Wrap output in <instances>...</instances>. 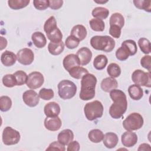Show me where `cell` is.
I'll use <instances>...</instances> for the list:
<instances>
[{
    "instance_id": "1",
    "label": "cell",
    "mask_w": 151,
    "mask_h": 151,
    "mask_svg": "<svg viewBox=\"0 0 151 151\" xmlns=\"http://www.w3.org/2000/svg\"><path fill=\"white\" fill-rule=\"evenodd\" d=\"M110 96L113 101L109 109L110 116L114 119L121 118L127 108V101L125 93L118 89L110 91Z\"/></svg>"
},
{
    "instance_id": "2",
    "label": "cell",
    "mask_w": 151,
    "mask_h": 151,
    "mask_svg": "<svg viewBox=\"0 0 151 151\" xmlns=\"http://www.w3.org/2000/svg\"><path fill=\"white\" fill-rule=\"evenodd\" d=\"M97 78L92 74L88 73L84 76L81 80V90L79 94L80 99L84 101L93 99L95 96V89Z\"/></svg>"
},
{
    "instance_id": "3",
    "label": "cell",
    "mask_w": 151,
    "mask_h": 151,
    "mask_svg": "<svg viewBox=\"0 0 151 151\" xmlns=\"http://www.w3.org/2000/svg\"><path fill=\"white\" fill-rule=\"evenodd\" d=\"M91 47L96 50L106 52H111L115 47L114 40L108 35H95L90 40Z\"/></svg>"
},
{
    "instance_id": "4",
    "label": "cell",
    "mask_w": 151,
    "mask_h": 151,
    "mask_svg": "<svg viewBox=\"0 0 151 151\" xmlns=\"http://www.w3.org/2000/svg\"><path fill=\"white\" fill-rule=\"evenodd\" d=\"M44 30L47 38L52 42L62 41L63 34L57 25V21L54 16L49 17L44 23Z\"/></svg>"
},
{
    "instance_id": "5",
    "label": "cell",
    "mask_w": 151,
    "mask_h": 151,
    "mask_svg": "<svg viewBox=\"0 0 151 151\" xmlns=\"http://www.w3.org/2000/svg\"><path fill=\"white\" fill-rule=\"evenodd\" d=\"M103 110L102 103L99 100H94L86 104L84 113L88 120L93 121L102 117Z\"/></svg>"
},
{
    "instance_id": "6",
    "label": "cell",
    "mask_w": 151,
    "mask_h": 151,
    "mask_svg": "<svg viewBox=\"0 0 151 151\" xmlns=\"http://www.w3.org/2000/svg\"><path fill=\"white\" fill-rule=\"evenodd\" d=\"M59 97L63 100L73 98L77 93V86L69 80H61L57 86Z\"/></svg>"
},
{
    "instance_id": "7",
    "label": "cell",
    "mask_w": 151,
    "mask_h": 151,
    "mask_svg": "<svg viewBox=\"0 0 151 151\" xmlns=\"http://www.w3.org/2000/svg\"><path fill=\"white\" fill-rule=\"evenodd\" d=\"M143 123V118L141 114L138 113H132L124 120L123 126L127 131L137 130L142 128Z\"/></svg>"
},
{
    "instance_id": "8",
    "label": "cell",
    "mask_w": 151,
    "mask_h": 151,
    "mask_svg": "<svg viewBox=\"0 0 151 151\" xmlns=\"http://www.w3.org/2000/svg\"><path fill=\"white\" fill-rule=\"evenodd\" d=\"M21 135L18 131L11 127H5L2 132V142L5 145H14L17 144L20 140Z\"/></svg>"
},
{
    "instance_id": "9",
    "label": "cell",
    "mask_w": 151,
    "mask_h": 151,
    "mask_svg": "<svg viewBox=\"0 0 151 151\" xmlns=\"http://www.w3.org/2000/svg\"><path fill=\"white\" fill-rule=\"evenodd\" d=\"M132 80L135 84L139 86L150 87L151 78L150 72L146 73L142 70H136L132 74Z\"/></svg>"
},
{
    "instance_id": "10",
    "label": "cell",
    "mask_w": 151,
    "mask_h": 151,
    "mask_svg": "<svg viewBox=\"0 0 151 151\" xmlns=\"http://www.w3.org/2000/svg\"><path fill=\"white\" fill-rule=\"evenodd\" d=\"M44 82L43 75L38 71H33L28 74L26 84L32 90L40 88Z\"/></svg>"
},
{
    "instance_id": "11",
    "label": "cell",
    "mask_w": 151,
    "mask_h": 151,
    "mask_svg": "<svg viewBox=\"0 0 151 151\" xmlns=\"http://www.w3.org/2000/svg\"><path fill=\"white\" fill-rule=\"evenodd\" d=\"M18 61L24 65H30L34 60V54L33 51L28 48L19 50L17 54Z\"/></svg>"
},
{
    "instance_id": "12",
    "label": "cell",
    "mask_w": 151,
    "mask_h": 151,
    "mask_svg": "<svg viewBox=\"0 0 151 151\" xmlns=\"http://www.w3.org/2000/svg\"><path fill=\"white\" fill-rule=\"evenodd\" d=\"M22 100L27 106L34 107L39 103L40 96L34 90H28L23 93Z\"/></svg>"
},
{
    "instance_id": "13",
    "label": "cell",
    "mask_w": 151,
    "mask_h": 151,
    "mask_svg": "<svg viewBox=\"0 0 151 151\" xmlns=\"http://www.w3.org/2000/svg\"><path fill=\"white\" fill-rule=\"evenodd\" d=\"M137 134L132 131H126L121 136V141L123 145L127 147L134 146L137 142Z\"/></svg>"
},
{
    "instance_id": "14",
    "label": "cell",
    "mask_w": 151,
    "mask_h": 151,
    "mask_svg": "<svg viewBox=\"0 0 151 151\" xmlns=\"http://www.w3.org/2000/svg\"><path fill=\"white\" fill-rule=\"evenodd\" d=\"M63 64L64 69L69 72L74 67L80 65L79 58L76 54H70L66 55L63 59Z\"/></svg>"
},
{
    "instance_id": "15",
    "label": "cell",
    "mask_w": 151,
    "mask_h": 151,
    "mask_svg": "<svg viewBox=\"0 0 151 151\" xmlns=\"http://www.w3.org/2000/svg\"><path fill=\"white\" fill-rule=\"evenodd\" d=\"M62 122L58 116L47 117L44 120V126L50 131H57L61 127Z\"/></svg>"
},
{
    "instance_id": "16",
    "label": "cell",
    "mask_w": 151,
    "mask_h": 151,
    "mask_svg": "<svg viewBox=\"0 0 151 151\" xmlns=\"http://www.w3.org/2000/svg\"><path fill=\"white\" fill-rule=\"evenodd\" d=\"M78 58H79L80 65H86L88 64L92 58V52L91 50L86 47L80 48L76 53Z\"/></svg>"
},
{
    "instance_id": "17",
    "label": "cell",
    "mask_w": 151,
    "mask_h": 151,
    "mask_svg": "<svg viewBox=\"0 0 151 151\" xmlns=\"http://www.w3.org/2000/svg\"><path fill=\"white\" fill-rule=\"evenodd\" d=\"M44 112L47 117H56L60 113V107L57 103L51 101L45 104Z\"/></svg>"
},
{
    "instance_id": "18",
    "label": "cell",
    "mask_w": 151,
    "mask_h": 151,
    "mask_svg": "<svg viewBox=\"0 0 151 151\" xmlns=\"http://www.w3.org/2000/svg\"><path fill=\"white\" fill-rule=\"evenodd\" d=\"M17 59V55L13 52L6 50L2 53L1 56V61L2 64L6 67L13 65Z\"/></svg>"
},
{
    "instance_id": "19",
    "label": "cell",
    "mask_w": 151,
    "mask_h": 151,
    "mask_svg": "<svg viewBox=\"0 0 151 151\" xmlns=\"http://www.w3.org/2000/svg\"><path fill=\"white\" fill-rule=\"evenodd\" d=\"M104 145L108 149H112L116 146L119 142L117 134L113 132L106 133L103 139Z\"/></svg>"
},
{
    "instance_id": "20",
    "label": "cell",
    "mask_w": 151,
    "mask_h": 151,
    "mask_svg": "<svg viewBox=\"0 0 151 151\" xmlns=\"http://www.w3.org/2000/svg\"><path fill=\"white\" fill-rule=\"evenodd\" d=\"M74 139V133L70 129H64L60 132L57 136L58 141L63 145H68Z\"/></svg>"
},
{
    "instance_id": "21",
    "label": "cell",
    "mask_w": 151,
    "mask_h": 151,
    "mask_svg": "<svg viewBox=\"0 0 151 151\" xmlns=\"http://www.w3.org/2000/svg\"><path fill=\"white\" fill-rule=\"evenodd\" d=\"M118 86L117 80L111 77L104 78L101 82V88L105 92H110L111 90L116 89Z\"/></svg>"
},
{
    "instance_id": "22",
    "label": "cell",
    "mask_w": 151,
    "mask_h": 151,
    "mask_svg": "<svg viewBox=\"0 0 151 151\" xmlns=\"http://www.w3.org/2000/svg\"><path fill=\"white\" fill-rule=\"evenodd\" d=\"M31 40L34 45L38 48H42L46 45L47 39L44 34L40 31L34 32L31 35Z\"/></svg>"
},
{
    "instance_id": "23",
    "label": "cell",
    "mask_w": 151,
    "mask_h": 151,
    "mask_svg": "<svg viewBox=\"0 0 151 151\" xmlns=\"http://www.w3.org/2000/svg\"><path fill=\"white\" fill-rule=\"evenodd\" d=\"M87 31L86 27L80 24L74 26L71 31L70 35L77 38L80 41L84 40L87 36Z\"/></svg>"
},
{
    "instance_id": "24",
    "label": "cell",
    "mask_w": 151,
    "mask_h": 151,
    "mask_svg": "<svg viewBox=\"0 0 151 151\" xmlns=\"http://www.w3.org/2000/svg\"><path fill=\"white\" fill-rule=\"evenodd\" d=\"M128 93L130 98L134 100H139L143 96V89L136 84L130 86L128 88Z\"/></svg>"
},
{
    "instance_id": "25",
    "label": "cell",
    "mask_w": 151,
    "mask_h": 151,
    "mask_svg": "<svg viewBox=\"0 0 151 151\" xmlns=\"http://www.w3.org/2000/svg\"><path fill=\"white\" fill-rule=\"evenodd\" d=\"M64 50V44L63 41L60 42H50L48 45V50L49 52L53 55H60Z\"/></svg>"
},
{
    "instance_id": "26",
    "label": "cell",
    "mask_w": 151,
    "mask_h": 151,
    "mask_svg": "<svg viewBox=\"0 0 151 151\" xmlns=\"http://www.w3.org/2000/svg\"><path fill=\"white\" fill-rule=\"evenodd\" d=\"M108 63V59L105 55L100 54L97 55L93 60V66L98 70L104 69L107 65Z\"/></svg>"
},
{
    "instance_id": "27",
    "label": "cell",
    "mask_w": 151,
    "mask_h": 151,
    "mask_svg": "<svg viewBox=\"0 0 151 151\" xmlns=\"http://www.w3.org/2000/svg\"><path fill=\"white\" fill-rule=\"evenodd\" d=\"M104 134L103 132L99 129H96L90 130L88 133V137L89 140L95 143H100L101 142L104 137Z\"/></svg>"
},
{
    "instance_id": "28",
    "label": "cell",
    "mask_w": 151,
    "mask_h": 151,
    "mask_svg": "<svg viewBox=\"0 0 151 151\" xmlns=\"http://www.w3.org/2000/svg\"><path fill=\"white\" fill-rule=\"evenodd\" d=\"M109 9L104 7H96L92 11V16L94 18H98L102 20L106 19L109 16Z\"/></svg>"
},
{
    "instance_id": "29",
    "label": "cell",
    "mask_w": 151,
    "mask_h": 151,
    "mask_svg": "<svg viewBox=\"0 0 151 151\" xmlns=\"http://www.w3.org/2000/svg\"><path fill=\"white\" fill-rule=\"evenodd\" d=\"M109 24L110 26L116 25L122 28L124 25V18L120 13H114L111 15L110 18Z\"/></svg>"
},
{
    "instance_id": "30",
    "label": "cell",
    "mask_w": 151,
    "mask_h": 151,
    "mask_svg": "<svg viewBox=\"0 0 151 151\" xmlns=\"http://www.w3.org/2000/svg\"><path fill=\"white\" fill-rule=\"evenodd\" d=\"M68 73L73 78L76 79H80L82 78L84 76L88 74V71L86 68L83 67L78 66L71 69Z\"/></svg>"
},
{
    "instance_id": "31",
    "label": "cell",
    "mask_w": 151,
    "mask_h": 151,
    "mask_svg": "<svg viewBox=\"0 0 151 151\" xmlns=\"http://www.w3.org/2000/svg\"><path fill=\"white\" fill-rule=\"evenodd\" d=\"M29 2V0H9L8 4L11 9L17 10L26 7Z\"/></svg>"
},
{
    "instance_id": "32",
    "label": "cell",
    "mask_w": 151,
    "mask_h": 151,
    "mask_svg": "<svg viewBox=\"0 0 151 151\" xmlns=\"http://www.w3.org/2000/svg\"><path fill=\"white\" fill-rule=\"evenodd\" d=\"M90 26L92 30L97 32L103 31L105 28V24L102 19L93 18L89 21Z\"/></svg>"
},
{
    "instance_id": "33",
    "label": "cell",
    "mask_w": 151,
    "mask_h": 151,
    "mask_svg": "<svg viewBox=\"0 0 151 151\" xmlns=\"http://www.w3.org/2000/svg\"><path fill=\"white\" fill-rule=\"evenodd\" d=\"M138 45L140 50L145 54H149L151 52V45L150 41L146 38H140L138 40Z\"/></svg>"
},
{
    "instance_id": "34",
    "label": "cell",
    "mask_w": 151,
    "mask_h": 151,
    "mask_svg": "<svg viewBox=\"0 0 151 151\" xmlns=\"http://www.w3.org/2000/svg\"><path fill=\"white\" fill-rule=\"evenodd\" d=\"M108 74L113 78H116L120 76L121 74V68L116 63H110L107 68Z\"/></svg>"
},
{
    "instance_id": "35",
    "label": "cell",
    "mask_w": 151,
    "mask_h": 151,
    "mask_svg": "<svg viewBox=\"0 0 151 151\" xmlns=\"http://www.w3.org/2000/svg\"><path fill=\"white\" fill-rule=\"evenodd\" d=\"M134 6L140 9H143L148 12L151 11V1L148 0H134L133 1Z\"/></svg>"
},
{
    "instance_id": "36",
    "label": "cell",
    "mask_w": 151,
    "mask_h": 151,
    "mask_svg": "<svg viewBox=\"0 0 151 151\" xmlns=\"http://www.w3.org/2000/svg\"><path fill=\"white\" fill-rule=\"evenodd\" d=\"M12 106V100L11 98L6 96L0 97V110L2 111H8Z\"/></svg>"
},
{
    "instance_id": "37",
    "label": "cell",
    "mask_w": 151,
    "mask_h": 151,
    "mask_svg": "<svg viewBox=\"0 0 151 151\" xmlns=\"http://www.w3.org/2000/svg\"><path fill=\"white\" fill-rule=\"evenodd\" d=\"M130 55V54L129 51L126 47L123 45H121V47L119 48L116 51V57L117 59L120 61L126 60Z\"/></svg>"
},
{
    "instance_id": "38",
    "label": "cell",
    "mask_w": 151,
    "mask_h": 151,
    "mask_svg": "<svg viewBox=\"0 0 151 151\" xmlns=\"http://www.w3.org/2000/svg\"><path fill=\"white\" fill-rule=\"evenodd\" d=\"M2 83L6 87H12L17 86V81L14 74H8L2 77Z\"/></svg>"
},
{
    "instance_id": "39",
    "label": "cell",
    "mask_w": 151,
    "mask_h": 151,
    "mask_svg": "<svg viewBox=\"0 0 151 151\" xmlns=\"http://www.w3.org/2000/svg\"><path fill=\"white\" fill-rule=\"evenodd\" d=\"M122 45L126 47L129 51L130 55H134L136 54L137 51V47L136 42L132 40H127L124 41L122 43Z\"/></svg>"
},
{
    "instance_id": "40",
    "label": "cell",
    "mask_w": 151,
    "mask_h": 151,
    "mask_svg": "<svg viewBox=\"0 0 151 151\" xmlns=\"http://www.w3.org/2000/svg\"><path fill=\"white\" fill-rule=\"evenodd\" d=\"M15 77L17 86H22L26 83L28 75L25 72L22 70H18L13 74Z\"/></svg>"
},
{
    "instance_id": "41",
    "label": "cell",
    "mask_w": 151,
    "mask_h": 151,
    "mask_svg": "<svg viewBox=\"0 0 151 151\" xmlns=\"http://www.w3.org/2000/svg\"><path fill=\"white\" fill-rule=\"evenodd\" d=\"M38 95L42 99L44 100H49L54 97V93L51 88H42L40 90Z\"/></svg>"
},
{
    "instance_id": "42",
    "label": "cell",
    "mask_w": 151,
    "mask_h": 151,
    "mask_svg": "<svg viewBox=\"0 0 151 151\" xmlns=\"http://www.w3.org/2000/svg\"><path fill=\"white\" fill-rule=\"evenodd\" d=\"M80 43V41L73 35H69L65 41V45L68 49H74L77 48Z\"/></svg>"
},
{
    "instance_id": "43",
    "label": "cell",
    "mask_w": 151,
    "mask_h": 151,
    "mask_svg": "<svg viewBox=\"0 0 151 151\" xmlns=\"http://www.w3.org/2000/svg\"><path fill=\"white\" fill-rule=\"evenodd\" d=\"M34 7L38 10H45L49 7L48 0H34L33 1Z\"/></svg>"
},
{
    "instance_id": "44",
    "label": "cell",
    "mask_w": 151,
    "mask_h": 151,
    "mask_svg": "<svg viewBox=\"0 0 151 151\" xmlns=\"http://www.w3.org/2000/svg\"><path fill=\"white\" fill-rule=\"evenodd\" d=\"M65 150L64 145L60 143L58 141H54L51 143L48 147L46 149V150H60L64 151Z\"/></svg>"
},
{
    "instance_id": "45",
    "label": "cell",
    "mask_w": 151,
    "mask_h": 151,
    "mask_svg": "<svg viewBox=\"0 0 151 151\" xmlns=\"http://www.w3.org/2000/svg\"><path fill=\"white\" fill-rule=\"evenodd\" d=\"M140 64L142 66L147 69L149 72L151 70V57L149 55L143 56L140 60Z\"/></svg>"
},
{
    "instance_id": "46",
    "label": "cell",
    "mask_w": 151,
    "mask_h": 151,
    "mask_svg": "<svg viewBox=\"0 0 151 151\" xmlns=\"http://www.w3.org/2000/svg\"><path fill=\"white\" fill-rule=\"evenodd\" d=\"M122 28L116 25H110L109 28V34L113 38H119L121 35Z\"/></svg>"
},
{
    "instance_id": "47",
    "label": "cell",
    "mask_w": 151,
    "mask_h": 151,
    "mask_svg": "<svg viewBox=\"0 0 151 151\" xmlns=\"http://www.w3.org/2000/svg\"><path fill=\"white\" fill-rule=\"evenodd\" d=\"M63 4V0H50L49 1V7L54 10L60 9Z\"/></svg>"
},
{
    "instance_id": "48",
    "label": "cell",
    "mask_w": 151,
    "mask_h": 151,
    "mask_svg": "<svg viewBox=\"0 0 151 151\" xmlns=\"http://www.w3.org/2000/svg\"><path fill=\"white\" fill-rule=\"evenodd\" d=\"M79 150H80V144L76 140L71 142L68 145L67 149V150L68 151H78Z\"/></svg>"
},
{
    "instance_id": "49",
    "label": "cell",
    "mask_w": 151,
    "mask_h": 151,
    "mask_svg": "<svg viewBox=\"0 0 151 151\" xmlns=\"http://www.w3.org/2000/svg\"><path fill=\"white\" fill-rule=\"evenodd\" d=\"M138 151L140 150H151V148H150V145L147 144V143H142L141 145H140L138 149Z\"/></svg>"
},
{
    "instance_id": "50",
    "label": "cell",
    "mask_w": 151,
    "mask_h": 151,
    "mask_svg": "<svg viewBox=\"0 0 151 151\" xmlns=\"http://www.w3.org/2000/svg\"><path fill=\"white\" fill-rule=\"evenodd\" d=\"M0 40H1V48H0V50H2L3 49H4L6 47L8 42H7L6 39L4 38L2 36L0 37Z\"/></svg>"
},
{
    "instance_id": "51",
    "label": "cell",
    "mask_w": 151,
    "mask_h": 151,
    "mask_svg": "<svg viewBox=\"0 0 151 151\" xmlns=\"http://www.w3.org/2000/svg\"><path fill=\"white\" fill-rule=\"evenodd\" d=\"M96 3H98V4H104V3H106L108 2V1H94Z\"/></svg>"
}]
</instances>
